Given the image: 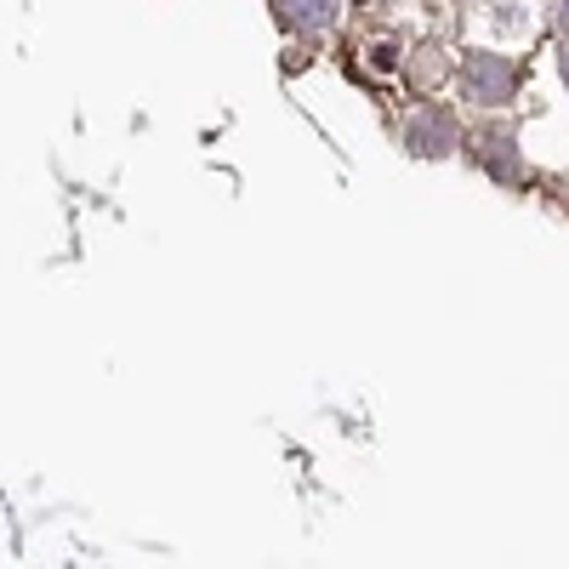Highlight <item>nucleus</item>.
<instances>
[{
  "label": "nucleus",
  "mask_w": 569,
  "mask_h": 569,
  "mask_svg": "<svg viewBox=\"0 0 569 569\" xmlns=\"http://www.w3.org/2000/svg\"><path fill=\"white\" fill-rule=\"evenodd\" d=\"M467 86H472V98L507 103V98H512V86H518V69L501 63V58H472V63H467Z\"/></svg>",
  "instance_id": "nucleus-1"
},
{
  "label": "nucleus",
  "mask_w": 569,
  "mask_h": 569,
  "mask_svg": "<svg viewBox=\"0 0 569 569\" xmlns=\"http://www.w3.org/2000/svg\"><path fill=\"white\" fill-rule=\"evenodd\" d=\"M450 137H456V126H450L439 109H421V120L410 126V149H421V154H439Z\"/></svg>",
  "instance_id": "nucleus-2"
},
{
  "label": "nucleus",
  "mask_w": 569,
  "mask_h": 569,
  "mask_svg": "<svg viewBox=\"0 0 569 569\" xmlns=\"http://www.w3.org/2000/svg\"><path fill=\"white\" fill-rule=\"evenodd\" d=\"M284 18L291 23H308V29H325L330 18H337V0H279Z\"/></svg>",
  "instance_id": "nucleus-3"
},
{
  "label": "nucleus",
  "mask_w": 569,
  "mask_h": 569,
  "mask_svg": "<svg viewBox=\"0 0 569 569\" xmlns=\"http://www.w3.org/2000/svg\"><path fill=\"white\" fill-rule=\"evenodd\" d=\"M563 74H569V63H563Z\"/></svg>",
  "instance_id": "nucleus-4"
}]
</instances>
